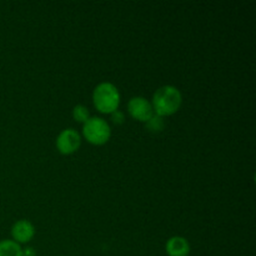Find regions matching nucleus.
Wrapping results in <instances>:
<instances>
[{"label": "nucleus", "instance_id": "obj_3", "mask_svg": "<svg viewBox=\"0 0 256 256\" xmlns=\"http://www.w3.org/2000/svg\"><path fill=\"white\" fill-rule=\"evenodd\" d=\"M82 135L92 145H104L112 136V129L106 120L92 116L82 124Z\"/></svg>", "mask_w": 256, "mask_h": 256}, {"label": "nucleus", "instance_id": "obj_11", "mask_svg": "<svg viewBox=\"0 0 256 256\" xmlns=\"http://www.w3.org/2000/svg\"><path fill=\"white\" fill-rule=\"evenodd\" d=\"M110 116H112V122L116 125H122L125 120L124 112H120V110H115L114 112L110 114Z\"/></svg>", "mask_w": 256, "mask_h": 256}, {"label": "nucleus", "instance_id": "obj_9", "mask_svg": "<svg viewBox=\"0 0 256 256\" xmlns=\"http://www.w3.org/2000/svg\"><path fill=\"white\" fill-rule=\"evenodd\" d=\"M165 122L164 118L159 116V115H152L146 122H145V128L149 132H152V134H158V132H162L164 130Z\"/></svg>", "mask_w": 256, "mask_h": 256}, {"label": "nucleus", "instance_id": "obj_8", "mask_svg": "<svg viewBox=\"0 0 256 256\" xmlns=\"http://www.w3.org/2000/svg\"><path fill=\"white\" fill-rule=\"evenodd\" d=\"M0 256H22V249L14 240H2Z\"/></svg>", "mask_w": 256, "mask_h": 256}, {"label": "nucleus", "instance_id": "obj_5", "mask_svg": "<svg viewBox=\"0 0 256 256\" xmlns=\"http://www.w3.org/2000/svg\"><path fill=\"white\" fill-rule=\"evenodd\" d=\"M128 112L132 119L142 122H146L154 115L152 102L142 96L132 98L128 102Z\"/></svg>", "mask_w": 256, "mask_h": 256}, {"label": "nucleus", "instance_id": "obj_10", "mask_svg": "<svg viewBox=\"0 0 256 256\" xmlns=\"http://www.w3.org/2000/svg\"><path fill=\"white\" fill-rule=\"evenodd\" d=\"M72 118H74L75 122H82V124H84V122H86V120H89L90 118L89 109L82 104L76 105V106H74V109H72Z\"/></svg>", "mask_w": 256, "mask_h": 256}, {"label": "nucleus", "instance_id": "obj_7", "mask_svg": "<svg viewBox=\"0 0 256 256\" xmlns=\"http://www.w3.org/2000/svg\"><path fill=\"white\" fill-rule=\"evenodd\" d=\"M166 252L169 256H188L190 254V244L185 238L172 236L166 242Z\"/></svg>", "mask_w": 256, "mask_h": 256}, {"label": "nucleus", "instance_id": "obj_12", "mask_svg": "<svg viewBox=\"0 0 256 256\" xmlns=\"http://www.w3.org/2000/svg\"><path fill=\"white\" fill-rule=\"evenodd\" d=\"M22 256H36V252L32 248H26V249L22 250Z\"/></svg>", "mask_w": 256, "mask_h": 256}, {"label": "nucleus", "instance_id": "obj_2", "mask_svg": "<svg viewBox=\"0 0 256 256\" xmlns=\"http://www.w3.org/2000/svg\"><path fill=\"white\" fill-rule=\"evenodd\" d=\"M92 102L96 110L102 114H112L120 104V92L112 82H102L92 92Z\"/></svg>", "mask_w": 256, "mask_h": 256}, {"label": "nucleus", "instance_id": "obj_4", "mask_svg": "<svg viewBox=\"0 0 256 256\" xmlns=\"http://www.w3.org/2000/svg\"><path fill=\"white\" fill-rule=\"evenodd\" d=\"M82 145V136L74 129H65L56 139V149L62 155H72L78 152Z\"/></svg>", "mask_w": 256, "mask_h": 256}, {"label": "nucleus", "instance_id": "obj_6", "mask_svg": "<svg viewBox=\"0 0 256 256\" xmlns=\"http://www.w3.org/2000/svg\"><path fill=\"white\" fill-rule=\"evenodd\" d=\"M35 228L29 220H18L12 226V240L18 244H25L29 242L34 238Z\"/></svg>", "mask_w": 256, "mask_h": 256}, {"label": "nucleus", "instance_id": "obj_1", "mask_svg": "<svg viewBox=\"0 0 256 256\" xmlns=\"http://www.w3.org/2000/svg\"><path fill=\"white\" fill-rule=\"evenodd\" d=\"M152 106L155 115L170 116L180 109L182 96L180 90L172 85H164L154 92L152 99Z\"/></svg>", "mask_w": 256, "mask_h": 256}]
</instances>
